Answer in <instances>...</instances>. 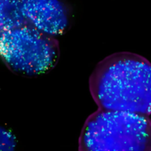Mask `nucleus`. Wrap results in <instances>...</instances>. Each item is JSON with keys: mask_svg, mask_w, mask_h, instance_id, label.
<instances>
[{"mask_svg": "<svg viewBox=\"0 0 151 151\" xmlns=\"http://www.w3.org/2000/svg\"><path fill=\"white\" fill-rule=\"evenodd\" d=\"M89 88L100 109L151 115V63L139 54L120 52L104 58Z\"/></svg>", "mask_w": 151, "mask_h": 151, "instance_id": "obj_1", "label": "nucleus"}, {"mask_svg": "<svg viewBox=\"0 0 151 151\" xmlns=\"http://www.w3.org/2000/svg\"><path fill=\"white\" fill-rule=\"evenodd\" d=\"M79 151H151L149 116L98 109L86 119Z\"/></svg>", "mask_w": 151, "mask_h": 151, "instance_id": "obj_2", "label": "nucleus"}, {"mask_svg": "<svg viewBox=\"0 0 151 151\" xmlns=\"http://www.w3.org/2000/svg\"><path fill=\"white\" fill-rule=\"evenodd\" d=\"M0 57L13 73L36 77L56 66L60 58L59 42L26 22L0 37Z\"/></svg>", "mask_w": 151, "mask_h": 151, "instance_id": "obj_3", "label": "nucleus"}, {"mask_svg": "<svg viewBox=\"0 0 151 151\" xmlns=\"http://www.w3.org/2000/svg\"><path fill=\"white\" fill-rule=\"evenodd\" d=\"M24 15L30 24L54 37L65 34L72 23L69 0H22Z\"/></svg>", "mask_w": 151, "mask_h": 151, "instance_id": "obj_4", "label": "nucleus"}, {"mask_svg": "<svg viewBox=\"0 0 151 151\" xmlns=\"http://www.w3.org/2000/svg\"><path fill=\"white\" fill-rule=\"evenodd\" d=\"M26 22L22 0H0V37Z\"/></svg>", "mask_w": 151, "mask_h": 151, "instance_id": "obj_5", "label": "nucleus"}, {"mask_svg": "<svg viewBox=\"0 0 151 151\" xmlns=\"http://www.w3.org/2000/svg\"><path fill=\"white\" fill-rule=\"evenodd\" d=\"M16 138L8 129L0 126V151H14Z\"/></svg>", "mask_w": 151, "mask_h": 151, "instance_id": "obj_6", "label": "nucleus"}]
</instances>
